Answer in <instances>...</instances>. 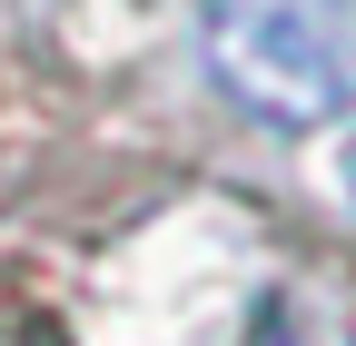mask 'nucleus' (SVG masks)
<instances>
[{
    "label": "nucleus",
    "mask_w": 356,
    "mask_h": 346,
    "mask_svg": "<svg viewBox=\"0 0 356 346\" xmlns=\"http://www.w3.org/2000/svg\"><path fill=\"white\" fill-rule=\"evenodd\" d=\"M346 198H356V139H346Z\"/></svg>",
    "instance_id": "7ed1b4c3"
},
{
    "label": "nucleus",
    "mask_w": 356,
    "mask_h": 346,
    "mask_svg": "<svg viewBox=\"0 0 356 346\" xmlns=\"http://www.w3.org/2000/svg\"><path fill=\"white\" fill-rule=\"evenodd\" d=\"M208 69L257 119L327 129L356 109V0H208Z\"/></svg>",
    "instance_id": "f257e3e1"
},
{
    "label": "nucleus",
    "mask_w": 356,
    "mask_h": 346,
    "mask_svg": "<svg viewBox=\"0 0 356 346\" xmlns=\"http://www.w3.org/2000/svg\"><path fill=\"white\" fill-rule=\"evenodd\" d=\"M257 346H356V327L327 307V297H277V307H267V327H257Z\"/></svg>",
    "instance_id": "f03ea898"
}]
</instances>
